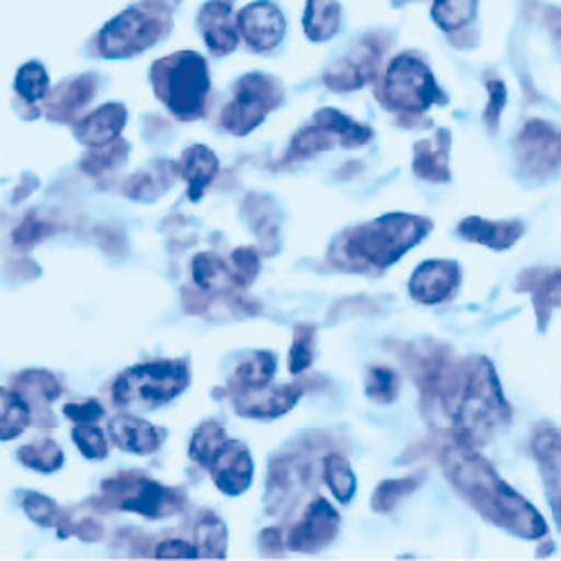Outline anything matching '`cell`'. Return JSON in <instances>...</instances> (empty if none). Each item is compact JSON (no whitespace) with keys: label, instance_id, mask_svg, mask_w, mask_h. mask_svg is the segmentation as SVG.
Masks as SVG:
<instances>
[{"label":"cell","instance_id":"cell-1","mask_svg":"<svg viewBox=\"0 0 561 561\" xmlns=\"http://www.w3.org/2000/svg\"><path fill=\"white\" fill-rule=\"evenodd\" d=\"M443 468L454 489L472 504L481 516L520 539H539L546 534L541 514L523 495H518L491 463L463 438H454L443 449Z\"/></svg>","mask_w":561,"mask_h":561},{"label":"cell","instance_id":"cell-2","mask_svg":"<svg viewBox=\"0 0 561 561\" xmlns=\"http://www.w3.org/2000/svg\"><path fill=\"white\" fill-rule=\"evenodd\" d=\"M440 401L454 417L456 436L470 445L491 438L512 417L491 363L481 358L454 367Z\"/></svg>","mask_w":561,"mask_h":561},{"label":"cell","instance_id":"cell-3","mask_svg":"<svg viewBox=\"0 0 561 561\" xmlns=\"http://www.w3.org/2000/svg\"><path fill=\"white\" fill-rule=\"evenodd\" d=\"M433 225L424 218L408 214H388L367 225L351 229L342 237V252L346 257L376 268H388L403 254L415 248Z\"/></svg>","mask_w":561,"mask_h":561},{"label":"cell","instance_id":"cell-4","mask_svg":"<svg viewBox=\"0 0 561 561\" xmlns=\"http://www.w3.org/2000/svg\"><path fill=\"white\" fill-rule=\"evenodd\" d=\"M154 85L163 104L180 117L195 119L204 113L209 94V67L195 50H182L154 65Z\"/></svg>","mask_w":561,"mask_h":561},{"label":"cell","instance_id":"cell-5","mask_svg":"<svg viewBox=\"0 0 561 561\" xmlns=\"http://www.w3.org/2000/svg\"><path fill=\"white\" fill-rule=\"evenodd\" d=\"M188 388V367L182 360H157L126 369L113 386V397L126 408H157Z\"/></svg>","mask_w":561,"mask_h":561},{"label":"cell","instance_id":"cell-6","mask_svg":"<svg viewBox=\"0 0 561 561\" xmlns=\"http://www.w3.org/2000/svg\"><path fill=\"white\" fill-rule=\"evenodd\" d=\"M283 101V90L264 73H248L237 83L234 99L222 113V126L234 136H245L266 119Z\"/></svg>","mask_w":561,"mask_h":561},{"label":"cell","instance_id":"cell-7","mask_svg":"<svg viewBox=\"0 0 561 561\" xmlns=\"http://www.w3.org/2000/svg\"><path fill=\"white\" fill-rule=\"evenodd\" d=\"M161 33V19L134 5L104 25V31L99 33V50L104 58H131L154 46Z\"/></svg>","mask_w":561,"mask_h":561},{"label":"cell","instance_id":"cell-8","mask_svg":"<svg viewBox=\"0 0 561 561\" xmlns=\"http://www.w3.org/2000/svg\"><path fill=\"white\" fill-rule=\"evenodd\" d=\"M386 96L394 108L405 113H424L443 99L431 69L413 56H399L390 62L386 73Z\"/></svg>","mask_w":561,"mask_h":561},{"label":"cell","instance_id":"cell-9","mask_svg":"<svg viewBox=\"0 0 561 561\" xmlns=\"http://www.w3.org/2000/svg\"><path fill=\"white\" fill-rule=\"evenodd\" d=\"M518 161L527 176H548L561 168V131L548 122L531 119L518 138Z\"/></svg>","mask_w":561,"mask_h":561},{"label":"cell","instance_id":"cell-10","mask_svg":"<svg viewBox=\"0 0 561 561\" xmlns=\"http://www.w3.org/2000/svg\"><path fill=\"white\" fill-rule=\"evenodd\" d=\"M117 483L122 486L119 506L124 512L142 514L147 518H163L180 512L182 495L170 489H163L157 481H149L145 477H129V479L124 477Z\"/></svg>","mask_w":561,"mask_h":561},{"label":"cell","instance_id":"cell-11","mask_svg":"<svg viewBox=\"0 0 561 561\" xmlns=\"http://www.w3.org/2000/svg\"><path fill=\"white\" fill-rule=\"evenodd\" d=\"M237 31L252 50L266 54L283 42L287 23L277 5L268 3V0H257V3H250L239 12Z\"/></svg>","mask_w":561,"mask_h":561},{"label":"cell","instance_id":"cell-12","mask_svg":"<svg viewBox=\"0 0 561 561\" xmlns=\"http://www.w3.org/2000/svg\"><path fill=\"white\" fill-rule=\"evenodd\" d=\"M340 523H342V518L335 508L330 506V502L323 497H317L308 506V512H305L302 520L291 529L287 546L291 550H300V552L321 550L337 537Z\"/></svg>","mask_w":561,"mask_h":561},{"label":"cell","instance_id":"cell-13","mask_svg":"<svg viewBox=\"0 0 561 561\" xmlns=\"http://www.w3.org/2000/svg\"><path fill=\"white\" fill-rule=\"evenodd\" d=\"M209 472L216 481V486L225 495H241L248 491L252 481V458L243 443L239 440H225L220 449L211 456Z\"/></svg>","mask_w":561,"mask_h":561},{"label":"cell","instance_id":"cell-14","mask_svg":"<svg viewBox=\"0 0 561 561\" xmlns=\"http://www.w3.org/2000/svg\"><path fill=\"white\" fill-rule=\"evenodd\" d=\"M458 283H461V268L456 262L447 260H433L417 266L411 277V296L422 305H438L447 300Z\"/></svg>","mask_w":561,"mask_h":561},{"label":"cell","instance_id":"cell-15","mask_svg":"<svg viewBox=\"0 0 561 561\" xmlns=\"http://www.w3.org/2000/svg\"><path fill=\"white\" fill-rule=\"evenodd\" d=\"M199 31L204 42L216 56H227L239 46L237 19L232 14V0H209L199 10Z\"/></svg>","mask_w":561,"mask_h":561},{"label":"cell","instance_id":"cell-16","mask_svg":"<svg viewBox=\"0 0 561 561\" xmlns=\"http://www.w3.org/2000/svg\"><path fill=\"white\" fill-rule=\"evenodd\" d=\"M302 394L300 386H279V388H260L237 394V411L245 417L273 420L289 413L298 397Z\"/></svg>","mask_w":561,"mask_h":561},{"label":"cell","instance_id":"cell-17","mask_svg":"<svg viewBox=\"0 0 561 561\" xmlns=\"http://www.w3.org/2000/svg\"><path fill=\"white\" fill-rule=\"evenodd\" d=\"M534 454H537L554 518L561 525V433L541 428L534 436Z\"/></svg>","mask_w":561,"mask_h":561},{"label":"cell","instance_id":"cell-18","mask_svg":"<svg viewBox=\"0 0 561 561\" xmlns=\"http://www.w3.org/2000/svg\"><path fill=\"white\" fill-rule=\"evenodd\" d=\"M111 438L124 451L151 454L157 451L165 438V431L134 415H117L111 420Z\"/></svg>","mask_w":561,"mask_h":561},{"label":"cell","instance_id":"cell-19","mask_svg":"<svg viewBox=\"0 0 561 561\" xmlns=\"http://www.w3.org/2000/svg\"><path fill=\"white\" fill-rule=\"evenodd\" d=\"M126 117H129V113L122 104L101 106L79 124L76 138L90 147H106L122 134Z\"/></svg>","mask_w":561,"mask_h":561},{"label":"cell","instance_id":"cell-20","mask_svg":"<svg viewBox=\"0 0 561 561\" xmlns=\"http://www.w3.org/2000/svg\"><path fill=\"white\" fill-rule=\"evenodd\" d=\"M523 232H525L523 222H516V220L493 222V220H483L479 216H470L458 225V234L463 239L493 248V250L512 248L523 237Z\"/></svg>","mask_w":561,"mask_h":561},{"label":"cell","instance_id":"cell-21","mask_svg":"<svg viewBox=\"0 0 561 561\" xmlns=\"http://www.w3.org/2000/svg\"><path fill=\"white\" fill-rule=\"evenodd\" d=\"M218 157L214 154V151L209 147L204 145H193L184 151L182 157V174L184 180L188 182V197L193 202H197L204 193V188H207L214 176L218 174Z\"/></svg>","mask_w":561,"mask_h":561},{"label":"cell","instance_id":"cell-22","mask_svg":"<svg viewBox=\"0 0 561 561\" xmlns=\"http://www.w3.org/2000/svg\"><path fill=\"white\" fill-rule=\"evenodd\" d=\"M342 25V10L337 0H308L302 16V28L312 42L333 39Z\"/></svg>","mask_w":561,"mask_h":561},{"label":"cell","instance_id":"cell-23","mask_svg":"<svg viewBox=\"0 0 561 561\" xmlns=\"http://www.w3.org/2000/svg\"><path fill=\"white\" fill-rule=\"evenodd\" d=\"M275 376V355L271 351H260L254 353L250 360H245L237 374L232 386L239 392H250V390H260L271 386V378ZM237 392V394H239Z\"/></svg>","mask_w":561,"mask_h":561},{"label":"cell","instance_id":"cell-24","mask_svg":"<svg viewBox=\"0 0 561 561\" xmlns=\"http://www.w3.org/2000/svg\"><path fill=\"white\" fill-rule=\"evenodd\" d=\"M31 408L23 397L0 388V440H12L28 428Z\"/></svg>","mask_w":561,"mask_h":561},{"label":"cell","instance_id":"cell-25","mask_svg":"<svg viewBox=\"0 0 561 561\" xmlns=\"http://www.w3.org/2000/svg\"><path fill=\"white\" fill-rule=\"evenodd\" d=\"M317 124L328 134H333L337 140H342L346 147H358L371 140V131L367 126L353 122L351 117L333 108H323L321 113H317Z\"/></svg>","mask_w":561,"mask_h":561},{"label":"cell","instance_id":"cell-26","mask_svg":"<svg viewBox=\"0 0 561 561\" xmlns=\"http://www.w3.org/2000/svg\"><path fill=\"white\" fill-rule=\"evenodd\" d=\"M415 172L426 182H447L449 180L447 134L443 136L440 145L420 142L415 147Z\"/></svg>","mask_w":561,"mask_h":561},{"label":"cell","instance_id":"cell-27","mask_svg":"<svg viewBox=\"0 0 561 561\" xmlns=\"http://www.w3.org/2000/svg\"><path fill=\"white\" fill-rule=\"evenodd\" d=\"M321 468H323V479L328 483V489L333 491V495L342 504H348L355 495V489H358V479H355L346 458L340 454H328L323 458Z\"/></svg>","mask_w":561,"mask_h":561},{"label":"cell","instance_id":"cell-28","mask_svg":"<svg viewBox=\"0 0 561 561\" xmlns=\"http://www.w3.org/2000/svg\"><path fill=\"white\" fill-rule=\"evenodd\" d=\"M474 10L477 0H436L431 12L443 31L454 33L472 21Z\"/></svg>","mask_w":561,"mask_h":561},{"label":"cell","instance_id":"cell-29","mask_svg":"<svg viewBox=\"0 0 561 561\" xmlns=\"http://www.w3.org/2000/svg\"><path fill=\"white\" fill-rule=\"evenodd\" d=\"M19 461L37 472H56L62 466V449L54 440H39L19 449Z\"/></svg>","mask_w":561,"mask_h":561},{"label":"cell","instance_id":"cell-30","mask_svg":"<svg viewBox=\"0 0 561 561\" xmlns=\"http://www.w3.org/2000/svg\"><path fill=\"white\" fill-rule=\"evenodd\" d=\"M193 277L199 289H216L218 285L234 283L232 273H229L225 262L211 252H202L193 260Z\"/></svg>","mask_w":561,"mask_h":561},{"label":"cell","instance_id":"cell-31","mask_svg":"<svg viewBox=\"0 0 561 561\" xmlns=\"http://www.w3.org/2000/svg\"><path fill=\"white\" fill-rule=\"evenodd\" d=\"M420 486V477H405V479H392V481H382L380 486L376 489L371 504H374V512L378 514H388L392 508L399 506V502L403 497L411 495L415 489Z\"/></svg>","mask_w":561,"mask_h":561},{"label":"cell","instance_id":"cell-32","mask_svg":"<svg viewBox=\"0 0 561 561\" xmlns=\"http://www.w3.org/2000/svg\"><path fill=\"white\" fill-rule=\"evenodd\" d=\"M227 440V433L218 422H204L191 440V456L199 466L207 468L211 456L220 449V445Z\"/></svg>","mask_w":561,"mask_h":561},{"label":"cell","instance_id":"cell-33","mask_svg":"<svg viewBox=\"0 0 561 561\" xmlns=\"http://www.w3.org/2000/svg\"><path fill=\"white\" fill-rule=\"evenodd\" d=\"M14 90L21 99L35 101L44 99L48 92V73L39 62H25L19 71H16V79H14Z\"/></svg>","mask_w":561,"mask_h":561},{"label":"cell","instance_id":"cell-34","mask_svg":"<svg viewBox=\"0 0 561 561\" xmlns=\"http://www.w3.org/2000/svg\"><path fill=\"white\" fill-rule=\"evenodd\" d=\"M531 291H534V305H537L539 323L546 325L550 312L554 308H561V271H554L541 277V283L534 285Z\"/></svg>","mask_w":561,"mask_h":561},{"label":"cell","instance_id":"cell-35","mask_svg":"<svg viewBox=\"0 0 561 561\" xmlns=\"http://www.w3.org/2000/svg\"><path fill=\"white\" fill-rule=\"evenodd\" d=\"M197 557H225L227 529L216 516H207L197 527Z\"/></svg>","mask_w":561,"mask_h":561},{"label":"cell","instance_id":"cell-36","mask_svg":"<svg viewBox=\"0 0 561 561\" xmlns=\"http://www.w3.org/2000/svg\"><path fill=\"white\" fill-rule=\"evenodd\" d=\"M314 360V328L312 325H296L294 346L289 355V371L300 374L308 369Z\"/></svg>","mask_w":561,"mask_h":561},{"label":"cell","instance_id":"cell-37","mask_svg":"<svg viewBox=\"0 0 561 561\" xmlns=\"http://www.w3.org/2000/svg\"><path fill=\"white\" fill-rule=\"evenodd\" d=\"M367 394L380 403L394 401L399 394V376L390 367H371L367 371Z\"/></svg>","mask_w":561,"mask_h":561},{"label":"cell","instance_id":"cell-38","mask_svg":"<svg viewBox=\"0 0 561 561\" xmlns=\"http://www.w3.org/2000/svg\"><path fill=\"white\" fill-rule=\"evenodd\" d=\"M73 443L79 445V449L85 458H106V454H108V440L104 436V431H99L92 424L76 426Z\"/></svg>","mask_w":561,"mask_h":561},{"label":"cell","instance_id":"cell-39","mask_svg":"<svg viewBox=\"0 0 561 561\" xmlns=\"http://www.w3.org/2000/svg\"><path fill=\"white\" fill-rule=\"evenodd\" d=\"M232 264L234 268H229L232 273L234 285L239 287H248L252 285V279L257 277L260 273V257H257V250L254 248H241L232 254Z\"/></svg>","mask_w":561,"mask_h":561},{"label":"cell","instance_id":"cell-40","mask_svg":"<svg viewBox=\"0 0 561 561\" xmlns=\"http://www.w3.org/2000/svg\"><path fill=\"white\" fill-rule=\"evenodd\" d=\"M23 508H25V514H28L42 527L54 525L56 514H58L56 504L50 502L48 497H44V495H37V493H31L28 497L23 500Z\"/></svg>","mask_w":561,"mask_h":561},{"label":"cell","instance_id":"cell-41","mask_svg":"<svg viewBox=\"0 0 561 561\" xmlns=\"http://www.w3.org/2000/svg\"><path fill=\"white\" fill-rule=\"evenodd\" d=\"M65 415L79 424H92L96 420L104 417V408L96 401H83V403H67L65 405Z\"/></svg>","mask_w":561,"mask_h":561},{"label":"cell","instance_id":"cell-42","mask_svg":"<svg viewBox=\"0 0 561 561\" xmlns=\"http://www.w3.org/2000/svg\"><path fill=\"white\" fill-rule=\"evenodd\" d=\"M489 94H491V101H489V108H486V117H489L491 126L495 129V126H497V117H500V113H502V108H504V101H506V88H504V83L491 81V83H489Z\"/></svg>","mask_w":561,"mask_h":561},{"label":"cell","instance_id":"cell-43","mask_svg":"<svg viewBox=\"0 0 561 561\" xmlns=\"http://www.w3.org/2000/svg\"><path fill=\"white\" fill-rule=\"evenodd\" d=\"M159 559H193L197 557V550L186 541H165L157 550Z\"/></svg>","mask_w":561,"mask_h":561},{"label":"cell","instance_id":"cell-44","mask_svg":"<svg viewBox=\"0 0 561 561\" xmlns=\"http://www.w3.org/2000/svg\"><path fill=\"white\" fill-rule=\"evenodd\" d=\"M39 232H42V225L35 218H28L16 229L14 241L21 243V245H31V243H35L39 239Z\"/></svg>","mask_w":561,"mask_h":561}]
</instances>
